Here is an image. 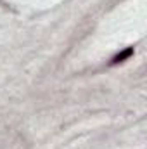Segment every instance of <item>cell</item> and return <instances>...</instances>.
<instances>
[{
	"mask_svg": "<svg viewBox=\"0 0 147 149\" xmlns=\"http://www.w3.org/2000/svg\"><path fill=\"white\" fill-rule=\"evenodd\" d=\"M133 56V47H126L123 52H119L118 56H114L112 59H111V64L114 66V64H119V63H125L126 59H130Z\"/></svg>",
	"mask_w": 147,
	"mask_h": 149,
	"instance_id": "cell-1",
	"label": "cell"
}]
</instances>
